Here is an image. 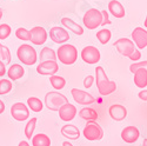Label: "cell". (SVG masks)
Instances as JSON below:
<instances>
[{"mask_svg":"<svg viewBox=\"0 0 147 146\" xmlns=\"http://www.w3.org/2000/svg\"><path fill=\"white\" fill-rule=\"evenodd\" d=\"M63 146H73V145H72L69 141H67V140H66V141H64V143H63Z\"/></svg>","mask_w":147,"mask_h":146,"instance_id":"42","label":"cell"},{"mask_svg":"<svg viewBox=\"0 0 147 146\" xmlns=\"http://www.w3.org/2000/svg\"><path fill=\"white\" fill-rule=\"evenodd\" d=\"M11 116L17 121H25L30 118V108L24 103H16L11 107Z\"/></svg>","mask_w":147,"mask_h":146,"instance_id":"9","label":"cell"},{"mask_svg":"<svg viewBox=\"0 0 147 146\" xmlns=\"http://www.w3.org/2000/svg\"><path fill=\"white\" fill-rule=\"evenodd\" d=\"M71 94H72V98L74 99V101L79 105L87 106V105H91V104L95 103V98L86 91H82V90H79V89H72Z\"/></svg>","mask_w":147,"mask_h":146,"instance_id":"10","label":"cell"},{"mask_svg":"<svg viewBox=\"0 0 147 146\" xmlns=\"http://www.w3.org/2000/svg\"><path fill=\"white\" fill-rule=\"evenodd\" d=\"M144 26L147 28V16H146V18H145V21H144Z\"/></svg>","mask_w":147,"mask_h":146,"instance_id":"43","label":"cell"},{"mask_svg":"<svg viewBox=\"0 0 147 146\" xmlns=\"http://www.w3.org/2000/svg\"><path fill=\"white\" fill-rule=\"evenodd\" d=\"M1 19H3V9L0 8V20H1Z\"/></svg>","mask_w":147,"mask_h":146,"instance_id":"45","label":"cell"},{"mask_svg":"<svg viewBox=\"0 0 147 146\" xmlns=\"http://www.w3.org/2000/svg\"><path fill=\"white\" fill-rule=\"evenodd\" d=\"M1 47H3V45H1V43H0V50H1Z\"/></svg>","mask_w":147,"mask_h":146,"instance_id":"46","label":"cell"},{"mask_svg":"<svg viewBox=\"0 0 147 146\" xmlns=\"http://www.w3.org/2000/svg\"><path fill=\"white\" fill-rule=\"evenodd\" d=\"M32 146H51V139L45 133H38L32 138Z\"/></svg>","mask_w":147,"mask_h":146,"instance_id":"25","label":"cell"},{"mask_svg":"<svg viewBox=\"0 0 147 146\" xmlns=\"http://www.w3.org/2000/svg\"><path fill=\"white\" fill-rule=\"evenodd\" d=\"M101 13H102V24H101V26H106V25L112 24V21L109 20V13H108L106 9L101 11Z\"/></svg>","mask_w":147,"mask_h":146,"instance_id":"36","label":"cell"},{"mask_svg":"<svg viewBox=\"0 0 147 146\" xmlns=\"http://www.w3.org/2000/svg\"><path fill=\"white\" fill-rule=\"evenodd\" d=\"M108 114L115 121H122L127 117V108L124 105L113 104L108 108Z\"/></svg>","mask_w":147,"mask_h":146,"instance_id":"17","label":"cell"},{"mask_svg":"<svg viewBox=\"0 0 147 146\" xmlns=\"http://www.w3.org/2000/svg\"><path fill=\"white\" fill-rule=\"evenodd\" d=\"M0 60H4L5 64H9L12 60V55L9 52V48L5 45H3L1 50H0Z\"/></svg>","mask_w":147,"mask_h":146,"instance_id":"32","label":"cell"},{"mask_svg":"<svg viewBox=\"0 0 147 146\" xmlns=\"http://www.w3.org/2000/svg\"><path fill=\"white\" fill-rule=\"evenodd\" d=\"M36 121H38V119L35 117H33L27 121V124L25 126V136L28 140H32V138H33V133H34V130L36 126Z\"/></svg>","mask_w":147,"mask_h":146,"instance_id":"28","label":"cell"},{"mask_svg":"<svg viewBox=\"0 0 147 146\" xmlns=\"http://www.w3.org/2000/svg\"><path fill=\"white\" fill-rule=\"evenodd\" d=\"M82 22L84 26L87 30H96L102 24V13L101 11L96 8H90L86 11V13L82 17Z\"/></svg>","mask_w":147,"mask_h":146,"instance_id":"5","label":"cell"},{"mask_svg":"<svg viewBox=\"0 0 147 146\" xmlns=\"http://www.w3.org/2000/svg\"><path fill=\"white\" fill-rule=\"evenodd\" d=\"M6 73H7V71H6V64L3 62V60H0V77H4Z\"/></svg>","mask_w":147,"mask_h":146,"instance_id":"39","label":"cell"},{"mask_svg":"<svg viewBox=\"0 0 147 146\" xmlns=\"http://www.w3.org/2000/svg\"><path fill=\"white\" fill-rule=\"evenodd\" d=\"M108 13L112 14L117 19H121L125 17L126 12H125V7L122 6V4L119 0H111L108 3Z\"/></svg>","mask_w":147,"mask_h":146,"instance_id":"18","label":"cell"},{"mask_svg":"<svg viewBox=\"0 0 147 146\" xmlns=\"http://www.w3.org/2000/svg\"><path fill=\"white\" fill-rule=\"evenodd\" d=\"M78 111H77V107L71 104V103H66L65 105H63L59 110V117L63 121H72L73 119L76 118Z\"/></svg>","mask_w":147,"mask_h":146,"instance_id":"14","label":"cell"},{"mask_svg":"<svg viewBox=\"0 0 147 146\" xmlns=\"http://www.w3.org/2000/svg\"><path fill=\"white\" fill-rule=\"evenodd\" d=\"M57 52L51 47H44L42 50L40 51V54H39V60L40 63H44V62H57Z\"/></svg>","mask_w":147,"mask_h":146,"instance_id":"23","label":"cell"},{"mask_svg":"<svg viewBox=\"0 0 147 146\" xmlns=\"http://www.w3.org/2000/svg\"><path fill=\"white\" fill-rule=\"evenodd\" d=\"M138 97H139V99L142 100V101H147V90L144 89L141 90L139 93H138Z\"/></svg>","mask_w":147,"mask_h":146,"instance_id":"38","label":"cell"},{"mask_svg":"<svg viewBox=\"0 0 147 146\" xmlns=\"http://www.w3.org/2000/svg\"><path fill=\"white\" fill-rule=\"evenodd\" d=\"M5 112V103L0 99V114H3Z\"/></svg>","mask_w":147,"mask_h":146,"instance_id":"40","label":"cell"},{"mask_svg":"<svg viewBox=\"0 0 147 146\" xmlns=\"http://www.w3.org/2000/svg\"><path fill=\"white\" fill-rule=\"evenodd\" d=\"M134 85L138 89L147 87V68H140L134 73Z\"/></svg>","mask_w":147,"mask_h":146,"instance_id":"22","label":"cell"},{"mask_svg":"<svg viewBox=\"0 0 147 146\" xmlns=\"http://www.w3.org/2000/svg\"><path fill=\"white\" fill-rule=\"evenodd\" d=\"M79 117L86 121H95L98 119V113L91 107H82L79 111Z\"/></svg>","mask_w":147,"mask_h":146,"instance_id":"24","label":"cell"},{"mask_svg":"<svg viewBox=\"0 0 147 146\" xmlns=\"http://www.w3.org/2000/svg\"><path fill=\"white\" fill-rule=\"evenodd\" d=\"M59 71V65L57 62H44L36 66V72L41 76H54Z\"/></svg>","mask_w":147,"mask_h":146,"instance_id":"15","label":"cell"},{"mask_svg":"<svg viewBox=\"0 0 147 146\" xmlns=\"http://www.w3.org/2000/svg\"><path fill=\"white\" fill-rule=\"evenodd\" d=\"M11 26L7 25V24H1L0 25V40H5L11 35Z\"/></svg>","mask_w":147,"mask_h":146,"instance_id":"33","label":"cell"},{"mask_svg":"<svg viewBox=\"0 0 147 146\" xmlns=\"http://www.w3.org/2000/svg\"><path fill=\"white\" fill-rule=\"evenodd\" d=\"M50 38L58 45H64L69 40V34L65 27L54 26L50 30Z\"/></svg>","mask_w":147,"mask_h":146,"instance_id":"11","label":"cell"},{"mask_svg":"<svg viewBox=\"0 0 147 146\" xmlns=\"http://www.w3.org/2000/svg\"><path fill=\"white\" fill-rule=\"evenodd\" d=\"M114 47L118 50V52L121 54V55H124V57H129L134 51L137 50V46L136 44L133 43L132 39H128V38H120L118 39L114 44Z\"/></svg>","mask_w":147,"mask_h":146,"instance_id":"8","label":"cell"},{"mask_svg":"<svg viewBox=\"0 0 147 146\" xmlns=\"http://www.w3.org/2000/svg\"><path fill=\"white\" fill-rule=\"evenodd\" d=\"M61 24H63V26L66 30L73 32V33L77 34V35H82L84 34V27L81 25H79L78 22H76L74 20H72L71 18L64 17L63 19H61Z\"/></svg>","mask_w":147,"mask_h":146,"instance_id":"20","label":"cell"},{"mask_svg":"<svg viewBox=\"0 0 147 146\" xmlns=\"http://www.w3.org/2000/svg\"><path fill=\"white\" fill-rule=\"evenodd\" d=\"M50 82L52 85V87L55 90V91H60L63 90L65 86H66V80L64 77H60V76H51L50 77Z\"/></svg>","mask_w":147,"mask_h":146,"instance_id":"27","label":"cell"},{"mask_svg":"<svg viewBox=\"0 0 147 146\" xmlns=\"http://www.w3.org/2000/svg\"><path fill=\"white\" fill-rule=\"evenodd\" d=\"M140 68H147V60H142V62H137V63H133L129 66V71L133 73H136L138 70Z\"/></svg>","mask_w":147,"mask_h":146,"instance_id":"34","label":"cell"},{"mask_svg":"<svg viewBox=\"0 0 147 146\" xmlns=\"http://www.w3.org/2000/svg\"><path fill=\"white\" fill-rule=\"evenodd\" d=\"M82 136L90 141H98L102 139L104 130L95 121H88L82 130Z\"/></svg>","mask_w":147,"mask_h":146,"instance_id":"6","label":"cell"},{"mask_svg":"<svg viewBox=\"0 0 147 146\" xmlns=\"http://www.w3.org/2000/svg\"><path fill=\"white\" fill-rule=\"evenodd\" d=\"M13 89L12 86V81L9 79H1L0 80V95H5L9 93Z\"/></svg>","mask_w":147,"mask_h":146,"instance_id":"31","label":"cell"},{"mask_svg":"<svg viewBox=\"0 0 147 146\" xmlns=\"http://www.w3.org/2000/svg\"><path fill=\"white\" fill-rule=\"evenodd\" d=\"M27 106L32 112H35V113L41 112L44 108L42 101L39 98H36V97H30V98H27Z\"/></svg>","mask_w":147,"mask_h":146,"instance_id":"26","label":"cell"},{"mask_svg":"<svg viewBox=\"0 0 147 146\" xmlns=\"http://www.w3.org/2000/svg\"><path fill=\"white\" fill-rule=\"evenodd\" d=\"M95 81V77L93 76H87L86 78L84 79V87L85 89H91L93 86V84Z\"/></svg>","mask_w":147,"mask_h":146,"instance_id":"35","label":"cell"},{"mask_svg":"<svg viewBox=\"0 0 147 146\" xmlns=\"http://www.w3.org/2000/svg\"><path fill=\"white\" fill-rule=\"evenodd\" d=\"M18 146H31L30 144H28V141H26V140H21L20 143H19V145Z\"/></svg>","mask_w":147,"mask_h":146,"instance_id":"41","label":"cell"},{"mask_svg":"<svg viewBox=\"0 0 147 146\" xmlns=\"http://www.w3.org/2000/svg\"><path fill=\"white\" fill-rule=\"evenodd\" d=\"M80 57H81L84 63L90 64V65H94V64L100 62L101 54H100V51L98 50L96 47L90 45V46H85L82 48L81 53H80Z\"/></svg>","mask_w":147,"mask_h":146,"instance_id":"7","label":"cell"},{"mask_svg":"<svg viewBox=\"0 0 147 146\" xmlns=\"http://www.w3.org/2000/svg\"><path fill=\"white\" fill-rule=\"evenodd\" d=\"M61 136L67 138L68 140H78L80 138V131L76 125L72 124H66L61 127L60 130Z\"/></svg>","mask_w":147,"mask_h":146,"instance_id":"19","label":"cell"},{"mask_svg":"<svg viewBox=\"0 0 147 146\" xmlns=\"http://www.w3.org/2000/svg\"><path fill=\"white\" fill-rule=\"evenodd\" d=\"M95 82L98 91L101 95H109L117 90V84L115 81L109 80L106 72L102 66H96L95 67Z\"/></svg>","mask_w":147,"mask_h":146,"instance_id":"1","label":"cell"},{"mask_svg":"<svg viewBox=\"0 0 147 146\" xmlns=\"http://www.w3.org/2000/svg\"><path fill=\"white\" fill-rule=\"evenodd\" d=\"M24 74H25V68H24L20 64H13L7 70V76H8V79L11 81L21 79L24 77Z\"/></svg>","mask_w":147,"mask_h":146,"instance_id":"21","label":"cell"},{"mask_svg":"<svg viewBox=\"0 0 147 146\" xmlns=\"http://www.w3.org/2000/svg\"><path fill=\"white\" fill-rule=\"evenodd\" d=\"M142 146H147V138L144 139V141H142Z\"/></svg>","mask_w":147,"mask_h":146,"instance_id":"44","label":"cell"},{"mask_svg":"<svg viewBox=\"0 0 147 146\" xmlns=\"http://www.w3.org/2000/svg\"><path fill=\"white\" fill-rule=\"evenodd\" d=\"M132 40L138 50L147 47V30L144 27H136L132 31Z\"/></svg>","mask_w":147,"mask_h":146,"instance_id":"12","label":"cell"},{"mask_svg":"<svg viewBox=\"0 0 147 146\" xmlns=\"http://www.w3.org/2000/svg\"><path fill=\"white\" fill-rule=\"evenodd\" d=\"M47 38H48V33L44 27L34 26L33 28H31V43L33 45H36V46L44 45Z\"/></svg>","mask_w":147,"mask_h":146,"instance_id":"13","label":"cell"},{"mask_svg":"<svg viewBox=\"0 0 147 146\" xmlns=\"http://www.w3.org/2000/svg\"><path fill=\"white\" fill-rule=\"evenodd\" d=\"M58 60L64 65H73L78 60V50L74 45L64 44L57 50Z\"/></svg>","mask_w":147,"mask_h":146,"instance_id":"2","label":"cell"},{"mask_svg":"<svg viewBox=\"0 0 147 146\" xmlns=\"http://www.w3.org/2000/svg\"><path fill=\"white\" fill-rule=\"evenodd\" d=\"M44 103H45V106L50 110V111L59 112L60 107L65 105L66 103H68V99L66 98V95L60 93L59 91H51V92L46 93Z\"/></svg>","mask_w":147,"mask_h":146,"instance_id":"4","label":"cell"},{"mask_svg":"<svg viewBox=\"0 0 147 146\" xmlns=\"http://www.w3.org/2000/svg\"><path fill=\"white\" fill-rule=\"evenodd\" d=\"M128 58H129V60H133V63L139 62V60L141 59V52H140V50H138V48H137V50L134 51Z\"/></svg>","mask_w":147,"mask_h":146,"instance_id":"37","label":"cell"},{"mask_svg":"<svg viewBox=\"0 0 147 146\" xmlns=\"http://www.w3.org/2000/svg\"><path fill=\"white\" fill-rule=\"evenodd\" d=\"M111 38H112V33L107 28H102V30L96 32V39L100 41L101 45H106L109 40H111Z\"/></svg>","mask_w":147,"mask_h":146,"instance_id":"29","label":"cell"},{"mask_svg":"<svg viewBox=\"0 0 147 146\" xmlns=\"http://www.w3.org/2000/svg\"><path fill=\"white\" fill-rule=\"evenodd\" d=\"M17 57L21 62V64L32 66L38 62V54L36 51L34 50V47L28 45V44H22L18 47L17 50Z\"/></svg>","mask_w":147,"mask_h":146,"instance_id":"3","label":"cell"},{"mask_svg":"<svg viewBox=\"0 0 147 146\" xmlns=\"http://www.w3.org/2000/svg\"><path fill=\"white\" fill-rule=\"evenodd\" d=\"M121 139L127 144H133L136 143L139 137H140V131L136 126H126L121 131Z\"/></svg>","mask_w":147,"mask_h":146,"instance_id":"16","label":"cell"},{"mask_svg":"<svg viewBox=\"0 0 147 146\" xmlns=\"http://www.w3.org/2000/svg\"><path fill=\"white\" fill-rule=\"evenodd\" d=\"M16 36L22 41H31V31L26 30L25 27H19L16 31Z\"/></svg>","mask_w":147,"mask_h":146,"instance_id":"30","label":"cell"}]
</instances>
